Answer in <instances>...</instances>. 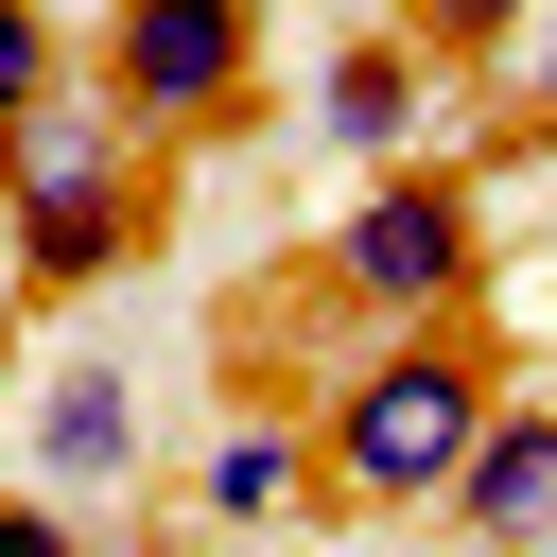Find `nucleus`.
Listing matches in <instances>:
<instances>
[{
	"mask_svg": "<svg viewBox=\"0 0 557 557\" xmlns=\"http://www.w3.org/2000/svg\"><path fill=\"white\" fill-rule=\"evenodd\" d=\"M522 87H540V122H557V35H540V70H522Z\"/></svg>",
	"mask_w": 557,
	"mask_h": 557,
	"instance_id": "nucleus-12",
	"label": "nucleus"
},
{
	"mask_svg": "<svg viewBox=\"0 0 557 557\" xmlns=\"http://www.w3.org/2000/svg\"><path fill=\"white\" fill-rule=\"evenodd\" d=\"M191 505H209V522H296V505H313V418H226V435L191 453Z\"/></svg>",
	"mask_w": 557,
	"mask_h": 557,
	"instance_id": "nucleus-8",
	"label": "nucleus"
},
{
	"mask_svg": "<svg viewBox=\"0 0 557 557\" xmlns=\"http://www.w3.org/2000/svg\"><path fill=\"white\" fill-rule=\"evenodd\" d=\"M87 87L122 104V139H226L261 104V0H104Z\"/></svg>",
	"mask_w": 557,
	"mask_h": 557,
	"instance_id": "nucleus-3",
	"label": "nucleus"
},
{
	"mask_svg": "<svg viewBox=\"0 0 557 557\" xmlns=\"http://www.w3.org/2000/svg\"><path fill=\"white\" fill-rule=\"evenodd\" d=\"M0 557H104V540H87L70 505H0Z\"/></svg>",
	"mask_w": 557,
	"mask_h": 557,
	"instance_id": "nucleus-11",
	"label": "nucleus"
},
{
	"mask_svg": "<svg viewBox=\"0 0 557 557\" xmlns=\"http://www.w3.org/2000/svg\"><path fill=\"white\" fill-rule=\"evenodd\" d=\"M70 87V35H52V0H0V122H35Z\"/></svg>",
	"mask_w": 557,
	"mask_h": 557,
	"instance_id": "nucleus-10",
	"label": "nucleus"
},
{
	"mask_svg": "<svg viewBox=\"0 0 557 557\" xmlns=\"http://www.w3.org/2000/svg\"><path fill=\"white\" fill-rule=\"evenodd\" d=\"M453 540L470 557H557V400H505L453 470Z\"/></svg>",
	"mask_w": 557,
	"mask_h": 557,
	"instance_id": "nucleus-5",
	"label": "nucleus"
},
{
	"mask_svg": "<svg viewBox=\"0 0 557 557\" xmlns=\"http://www.w3.org/2000/svg\"><path fill=\"white\" fill-rule=\"evenodd\" d=\"M313 139L366 157V174H418V157H435V70H418L400 35H348V52L313 70Z\"/></svg>",
	"mask_w": 557,
	"mask_h": 557,
	"instance_id": "nucleus-6",
	"label": "nucleus"
},
{
	"mask_svg": "<svg viewBox=\"0 0 557 557\" xmlns=\"http://www.w3.org/2000/svg\"><path fill=\"white\" fill-rule=\"evenodd\" d=\"M505 418V366L470 348V313L453 331H366L348 366H331V400H313V505H453V470H470V435Z\"/></svg>",
	"mask_w": 557,
	"mask_h": 557,
	"instance_id": "nucleus-1",
	"label": "nucleus"
},
{
	"mask_svg": "<svg viewBox=\"0 0 557 557\" xmlns=\"http://www.w3.org/2000/svg\"><path fill=\"white\" fill-rule=\"evenodd\" d=\"M0 226H17V296H87L139 261L157 191H139V139L104 87H52L35 122H0Z\"/></svg>",
	"mask_w": 557,
	"mask_h": 557,
	"instance_id": "nucleus-2",
	"label": "nucleus"
},
{
	"mask_svg": "<svg viewBox=\"0 0 557 557\" xmlns=\"http://www.w3.org/2000/svg\"><path fill=\"white\" fill-rule=\"evenodd\" d=\"M383 35H400L418 70H487V52L540 35V0H383Z\"/></svg>",
	"mask_w": 557,
	"mask_h": 557,
	"instance_id": "nucleus-9",
	"label": "nucleus"
},
{
	"mask_svg": "<svg viewBox=\"0 0 557 557\" xmlns=\"http://www.w3.org/2000/svg\"><path fill=\"white\" fill-rule=\"evenodd\" d=\"M470 278H487L470 174L418 157V174H366V191H348V226H331V313H366V331H453Z\"/></svg>",
	"mask_w": 557,
	"mask_h": 557,
	"instance_id": "nucleus-4",
	"label": "nucleus"
},
{
	"mask_svg": "<svg viewBox=\"0 0 557 557\" xmlns=\"http://www.w3.org/2000/svg\"><path fill=\"white\" fill-rule=\"evenodd\" d=\"M35 470L52 487H122L139 470V383L87 348V366H52V400H35Z\"/></svg>",
	"mask_w": 557,
	"mask_h": 557,
	"instance_id": "nucleus-7",
	"label": "nucleus"
}]
</instances>
